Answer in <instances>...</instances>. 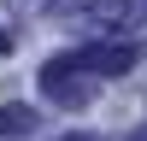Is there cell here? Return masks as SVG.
<instances>
[{
	"label": "cell",
	"mask_w": 147,
	"mask_h": 141,
	"mask_svg": "<svg viewBox=\"0 0 147 141\" xmlns=\"http://www.w3.org/2000/svg\"><path fill=\"white\" fill-rule=\"evenodd\" d=\"M82 70H94V77H124V70H136V47L129 41H94V47H82Z\"/></svg>",
	"instance_id": "cell-2"
},
{
	"label": "cell",
	"mask_w": 147,
	"mask_h": 141,
	"mask_svg": "<svg viewBox=\"0 0 147 141\" xmlns=\"http://www.w3.org/2000/svg\"><path fill=\"white\" fill-rule=\"evenodd\" d=\"M65 141H82V135H65Z\"/></svg>",
	"instance_id": "cell-5"
},
{
	"label": "cell",
	"mask_w": 147,
	"mask_h": 141,
	"mask_svg": "<svg viewBox=\"0 0 147 141\" xmlns=\"http://www.w3.org/2000/svg\"><path fill=\"white\" fill-rule=\"evenodd\" d=\"M30 124H35V112H30V106H18V100H12V106H0V135H30Z\"/></svg>",
	"instance_id": "cell-3"
},
{
	"label": "cell",
	"mask_w": 147,
	"mask_h": 141,
	"mask_svg": "<svg viewBox=\"0 0 147 141\" xmlns=\"http://www.w3.org/2000/svg\"><path fill=\"white\" fill-rule=\"evenodd\" d=\"M124 141H147V129H129V135H124Z\"/></svg>",
	"instance_id": "cell-4"
},
{
	"label": "cell",
	"mask_w": 147,
	"mask_h": 141,
	"mask_svg": "<svg viewBox=\"0 0 147 141\" xmlns=\"http://www.w3.org/2000/svg\"><path fill=\"white\" fill-rule=\"evenodd\" d=\"M41 94L59 100V106H71V112H82V106H88V70H82V59L77 53L47 59L41 65Z\"/></svg>",
	"instance_id": "cell-1"
}]
</instances>
